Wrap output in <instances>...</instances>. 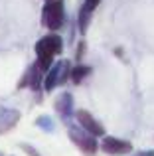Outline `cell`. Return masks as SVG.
<instances>
[{
	"label": "cell",
	"mask_w": 154,
	"mask_h": 156,
	"mask_svg": "<svg viewBox=\"0 0 154 156\" xmlns=\"http://www.w3.org/2000/svg\"><path fill=\"white\" fill-rule=\"evenodd\" d=\"M85 48H87V46H85V42H83V40H81V42L77 44V51H75V61H81V57L85 55Z\"/></svg>",
	"instance_id": "5bb4252c"
},
{
	"label": "cell",
	"mask_w": 154,
	"mask_h": 156,
	"mask_svg": "<svg viewBox=\"0 0 154 156\" xmlns=\"http://www.w3.org/2000/svg\"><path fill=\"white\" fill-rule=\"evenodd\" d=\"M75 121L79 122V126H83L87 133H91L93 136H105V126L101 125L89 111H85V109L75 111Z\"/></svg>",
	"instance_id": "5b68a950"
},
{
	"label": "cell",
	"mask_w": 154,
	"mask_h": 156,
	"mask_svg": "<svg viewBox=\"0 0 154 156\" xmlns=\"http://www.w3.org/2000/svg\"><path fill=\"white\" fill-rule=\"evenodd\" d=\"M61 65H63V59H59L46 71V77H44V91L51 93L58 85H61Z\"/></svg>",
	"instance_id": "9c48e42d"
},
{
	"label": "cell",
	"mask_w": 154,
	"mask_h": 156,
	"mask_svg": "<svg viewBox=\"0 0 154 156\" xmlns=\"http://www.w3.org/2000/svg\"><path fill=\"white\" fill-rule=\"evenodd\" d=\"M20 111L12 107H0V134H6L20 122Z\"/></svg>",
	"instance_id": "ba28073f"
},
{
	"label": "cell",
	"mask_w": 154,
	"mask_h": 156,
	"mask_svg": "<svg viewBox=\"0 0 154 156\" xmlns=\"http://www.w3.org/2000/svg\"><path fill=\"white\" fill-rule=\"evenodd\" d=\"M101 150L109 156H123V154H131L132 152V142L124 140V138H117V136H107L105 134L101 140Z\"/></svg>",
	"instance_id": "277c9868"
},
{
	"label": "cell",
	"mask_w": 154,
	"mask_h": 156,
	"mask_svg": "<svg viewBox=\"0 0 154 156\" xmlns=\"http://www.w3.org/2000/svg\"><path fill=\"white\" fill-rule=\"evenodd\" d=\"M67 134H69L71 142H73L85 156H95L97 150L101 148L99 142H97V136H93L91 133H87V130L79 125H71L69 122V125H67Z\"/></svg>",
	"instance_id": "7a4b0ae2"
},
{
	"label": "cell",
	"mask_w": 154,
	"mask_h": 156,
	"mask_svg": "<svg viewBox=\"0 0 154 156\" xmlns=\"http://www.w3.org/2000/svg\"><path fill=\"white\" fill-rule=\"evenodd\" d=\"M46 2H50V0H46Z\"/></svg>",
	"instance_id": "e0dca14e"
},
{
	"label": "cell",
	"mask_w": 154,
	"mask_h": 156,
	"mask_svg": "<svg viewBox=\"0 0 154 156\" xmlns=\"http://www.w3.org/2000/svg\"><path fill=\"white\" fill-rule=\"evenodd\" d=\"M34 50H36V63H38L44 71H47V69L55 63V57L63 51V40H61V36L51 32V34L44 36L42 40L36 42Z\"/></svg>",
	"instance_id": "6da1fadb"
},
{
	"label": "cell",
	"mask_w": 154,
	"mask_h": 156,
	"mask_svg": "<svg viewBox=\"0 0 154 156\" xmlns=\"http://www.w3.org/2000/svg\"><path fill=\"white\" fill-rule=\"evenodd\" d=\"M0 156H4V154H0Z\"/></svg>",
	"instance_id": "ac0fdd59"
},
{
	"label": "cell",
	"mask_w": 154,
	"mask_h": 156,
	"mask_svg": "<svg viewBox=\"0 0 154 156\" xmlns=\"http://www.w3.org/2000/svg\"><path fill=\"white\" fill-rule=\"evenodd\" d=\"M42 24L50 32H58L65 24V4L63 0H50L42 10Z\"/></svg>",
	"instance_id": "3957f363"
},
{
	"label": "cell",
	"mask_w": 154,
	"mask_h": 156,
	"mask_svg": "<svg viewBox=\"0 0 154 156\" xmlns=\"http://www.w3.org/2000/svg\"><path fill=\"white\" fill-rule=\"evenodd\" d=\"M131 156H154V150H140V152H135Z\"/></svg>",
	"instance_id": "9a60e30c"
},
{
	"label": "cell",
	"mask_w": 154,
	"mask_h": 156,
	"mask_svg": "<svg viewBox=\"0 0 154 156\" xmlns=\"http://www.w3.org/2000/svg\"><path fill=\"white\" fill-rule=\"evenodd\" d=\"M93 73V69L89 67V65H83V63H77L73 69H71V81H73L75 85L83 83V79H87L89 75Z\"/></svg>",
	"instance_id": "8fae6325"
},
{
	"label": "cell",
	"mask_w": 154,
	"mask_h": 156,
	"mask_svg": "<svg viewBox=\"0 0 154 156\" xmlns=\"http://www.w3.org/2000/svg\"><path fill=\"white\" fill-rule=\"evenodd\" d=\"M36 126L42 129L44 133H54V130H55V122L51 121V117H47V115H40V117H36Z\"/></svg>",
	"instance_id": "7c38bea8"
},
{
	"label": "cell",
	"mask_w": 154,
	"mask_h": 156,
	"mask_svg": "<svg viewBox=\"0 0 154 156\" xmlns=\"http://www.w3.org/2000/svg\"><path fill=\"white\" fill-rule=\"evenodd\" d=\"M44 77H46V71H44L38 63L30 65V67H28V71L24 73L22 81L18 83V89L30 87L32 91H40V85H44Z\"/></svg>",
	"instance_id": "8992f818"
},
{
	"label": "cell",
	"mask_w": 154,
	"mask_h": 156,
	"mask_svg": "<svg viewBox=\"0 0 154 156\" xmlns=\"http://www.w3.org/2000/svg\"><path fill=\"white\" fill-rule=\"evenodd\" d=\"M99 2H101V0H85V4H89V6H91L93 10H95V8L99 6Z\"/></svg>",
	"instance_id": "2e32d148"
},
{
	"label": "cell",
	"mask_w": 154,
	"mask_h": 156,
	"mask_svg": "<svg viewBox=\"0 0 154 156\" xmlns=\"http://www.w3.org/2000/svg\"><path fill=\"white\" fill-rule=\"evenodd\" d=\"M20 148H22L28 156H42V154L38 152V150L34 148V146H32V144H26V142H22V144H20Z\"/></svg>",
	"instance_id": "4fadbf2b"
},
{
	"label": "cell",
	"mask_w": 154,
	"mask_h": 156,
	"mask_svg": "<svg viewBox=\"0 0 154 156\" xmlns=\"http://www.w3.org/2000/svg\"><path fill=\"white\" fill-rule=\"evenodd\" d=\"M91 18H93V8L89 4H83L79 8V14H77V28H79L81 34L89 30V24H91Z\"/></svg>",
	"instance_id": "30bf717a"
},
{
	"label": "cell",
	"mask_w": 154,
	"mask_h": 156,
	"mask_svg": "<svg viewBox=\"0 0 154 156\" xmlns=\"http://www.w3.org/2000/svg\"><path fill=\"white\" fill-rule=\"evenodd\" d=\"M55 113L59 115V119H61L63 122L71 121V117H75V109H73V95H71L69 91H63L61 95L55 99Z\"/></svg>",
	"instance_id": "52a82bcc"
}]
</instances>
